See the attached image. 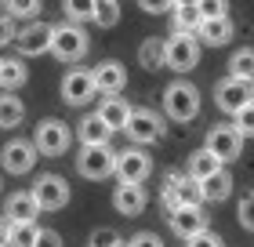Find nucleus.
I'll list each match as a JSON object with an SVG mask.
<instances>
[{
    "label": "nucleus",
    "mask_w": 254,
    "mask_h": 247,
    "mask_svg": "<svg viewBox=\"0 0 254 247\" xmlns=\"http://www.w3.org/2000/svg\"><path fill=\"white\" fill-rule=\"evenodd\" d=\"M29 193H33V200H37L40 211H62L69 204V182L62 178V174H40Z\"/></svg>",
    "instance_id": "423d86ee"
},
{
    "label": "nucleus",
    "mask_w": 254,
    "mask_h": 247,
    "mask_svg": "<svg viewBox=\"0 0 254 247\" xmlns=\"http://www.w3.org/2000/svg\"><path fill=\"white\" fill-rule=\"evenodd\" d=\"M0 164H4L7 174H29L33 164H37V146L26 142V138H11L0 153Z\"/></svg>",
    "instance_id": "9b49d317"
},
{
    "label": "nucleus",
    "mask_w": 254,
    "mask_h": 247,
    "mask_svg": "<svg viewBox=\"0 0 254 247\" xmlns=\"http://www.w3.org/2000/svg\"><path fill=\"white\" fill-rule=\"evenodd\" d=\"M91 80H95V91H102V95H120L127 84V69L109 58V62H98L91 69Z\"/></svg>",
    "instance_id": "2eb2a0df"
},
{
    "label": "nucleus",
    "mask_w": 254,
    "mask_h": 247,
    "mask_svg": "<svg viewBox=\"0 0 254 247\" xmlns=\"http://www.w3.org/2000/svg\"><path fill=\"white\" fill-rule=\"evenodd\" d=\"M113 167H117V153L109 146H84L80 157H76V171L84 174V178H91V182L109 178Z\"/></svg>",
    "instance_id": "39448f33"
},
{
    "label": "nucleus",
    "mask_w": 254,
    "mask_h": 247,
    "mask_svg": "<svg viewBox=\"0 0 254 247\" xmlns=\"http://www.w3.org/2000/svg\"><path fill=\"white\" fill-rule=\"evenodd\" d=\"M15 40V26H11V15L7 11H0V48H4V44H11Z\"/></svg>",
    "instance_id": "ea45409f"
},
{
    "label": "nucleus",
    "mask_w": 254,
    "mask_h": 247,
    "mask_svg": "<svg viewBox=\"0 0 254 247\" xmlns=\"http://www.w3.org/2000/svg\"><path fill=\"white\" fill-rule=\"evenodd\" d=\"M91 22H95V26H102V29H113V26L120 22V4H117V0H98Z\"/></svg>",
    "instance_id": "c756f323"
},
{
    "label": "nucleus",
    "mask_w": 254,
    "mask_h": 247,
    "mask_svg": "<svg viewBox=\"0 0 254 247\" xmlns=\"http://www.w3.org/2000/svg\"><path fill=\"white\" fill-rule=\"evenodd\" d=\"M95 95H98V91H95V80H91V69H69V73L62 77V102L84 105Z\"/></svg>",
    "instance_id": "4468645a"
},
{
    "label": "nucleus",
    "mask_w": 254,
    "mask_h": 247,
    "mask_svg": "<svg viewBox=\"0 0 254 247\" xmlns=\"http://www.w3.org/2000/svg\"><path fill=\"white\" fill-rule=\"evenodd\" d=\"M117 240H120L117 229H95V233H91V247H113Z\"/></svg>",
    "instance_id": "c9c22d12"
},
{
    "label": "nucleus",
    "mask_w": 254,
    "mask_h": 247,
    "mask_svg": "<svg viewBox=\"0 0 254 247\" xmlns=\"http://www.w3.org/2000/svg\"><path fill=\"white\" fill-rule=\"evenodd\" d=\"M138 62H142V69H164V40L145 37L138 48Z\"/></svg>",
    "instance_id": "bb28decb"
},
{
    "label": "nucleus",
    "mask_w": 254,
    "mask_h": 247,
    "mask_svg": "<svg viewBox=\"0 0 254 247\" xmlns=\"http://www.w3.org/2000/svg\"><path fill=\"white\" fill-rule=\"evenodd\" d=\"M214 102H218L222 113L236 116L247 102H254V80H240V77L218 80V84H214Z\"/></svg>",
    "instance_id": "20e7f679"
},
{
    "label": "nucleus",
    "mask_w": 254,
    "mask_h": 247,
    "mask_svg": "<svg viewBox=\"0 0 254 247\" xmlns=\"http://www.w3.org/2000/svg\"><path fill=\"white\" fill-rule=\"evenodd\" d=\"M145 189H142V182H120L117 185V193H113V207L120 211V215L127 218H134V215H142L145 211Z\"/></svg>",
    "instance_id": "f3484780"
},
{
    "label": "nucleus",
    "mask_w": 254,
    "mask_h": 247,
    "mask_svg": "<svg viewBox=\"0 0 254 247\" xmlns=\"http://www.w3.org/2000/svg\"><path fill=\"white\" fill-rule=\"evenodd\" d=\"M127 247H164V240H160L156 233H138V237L127 240Z\"/></svg>",
    "instance_id": "58836bf2"
},
{
    "label": "nucleus",
    "mask_w": 254,
    "mask_h": 247,
    "mask_svg": "<svg viewBox=\"0 0 254 247\" xmlns=\"http://www.w3.org/2000/svg\"><path fill=\"white\" fill-rule=\"evenodd\" d=\"M4 11L11 18H37L40 0H4Z\"/></svg>",
    "instance_id": "2f4dec72"
},
{
    "label": "nucleus",
    "mask_w": 254,
    "mask_h": 247,
    "mask_svg": "<svg viewBox=\"0 0 254 247\" xmlns=\"http://www.w3.org/2000/svg\"><path fill=\"white\" fill-rule=\"evenodd\" d=\"M164 113L178 124H189L196 113H200V91H196L189 80H175L164 91Z\"/></svg>",
    "instance_id": "7ed1b4c3"
},
{
    "label": "nucleus",
    "mask_w": 254,
    "mask_h": 247,
    "mask_svg": "<svg viewBox=\"0 0 254 247\" xmlns=\"http://www.w3.org/2000/svg\"><path fill=\"white\" fill-rule=\"evenodd\" d=\"M175 29H182V33H196V26L203 22V15H200V7H196V0H175Z\"/></svg>",
    "instance_id": "b1692460"
},
{
    "label": "nucleus",
    "mask_w": 254,
    "mask_h": 247,
    "mask_svg": "<svg viewBox=\"0 0 254 247\" xmlns=\"http://www.w3.org/2000/svg\"><path fill=\"white\" fill-rule=\"evenodd\" d=\"M203 149H211L218 160H236L240 157V149H244V135H240V127L236 124H218L207 131V146Z\"/></svg>",
    "instance_id": "1a4fd4ad"
},
{
    "label": "nucleus",
    "mask_w": 254,
    "mask_h": 247,
    "mask_svg": "<svg viewBox=\"0 0 254 247\" xmlns=\"http://www.w3.org/2000/svg\"><path fill=\"white\" fill-rule=\"evenodd\" d=\"M98 116H102V124H106L109 131H124L127 116H131V105H127L120 95H106L102 105H98Z\"/></svg>",
    "instance_id": "aec40b11"
},
{
    "label": "nucleus",
    "mask_w": 254,
    "mask_h": 247,
    "mask_svg": "<svg viewBox=\"0 0 254 247\" xmlns=\"http://www.w3.org/2000/svg\"><path fill=\"white\" fill-rule=\"evenodd\" d=\"M91 40L80 22H62V26H51V55L59 58V62H80V58L87 55Z\"/></svg>",
    "instance_id": "f257e3e1"
},
{
    "label": "nucleus",
    "mask_w": 254,
    "mask_h": 247,
    "mask_svg": "<svg viewBox=\"0 0 254 247\" xmlns=\"http://www.w3.org/2000/svg\"><path fill=\"white\" fill-rule=\"evenodd\" d=\"M4 215H7V222H37L40 207H37V200H33V193H15L7 200Z\"/></svg>",
    "instance_id": "412c9836"
},
{
    "label": "nucleus",
    "mask_w": 254,
    "mask_h": 247,
    "mask_svg": "<svg viewBox=\"0 0 254 247\" xmlns=\"http://www.w3.org/2000/svg\"><path fill=\"white\" fill-rule=\"evenodd\" d=\"M120 182H145L153 174V157L145 149H124L117 153V167H113Z\"/></svg>",
    "instance_id": "9d476101"
},
{
    "label": "nucleus",
    "mask_w": 254,
    "mask_h": 247,
    "mask_svg": "<svg viewBox=\"0 0 254 247\" xmlns=\"http://www.w3.org/2000/svg\"><path fill=\"white\" fill-rule=\"evenodd\" d=\"M11 44H15L22 55H33V58H37V55H44V51L51 48V26L33 18L29 26H22V29L15 33V40H11Z\"/></svg>",
    "instance_id": "ddd939ff"
},
{
    "label": "nucleus",
    "mask_w": 254,
    "mask_h": 247,
    "mask_svg": "<svg viewBox=\"0 0 254 247\" xmlns=\"http://www.w3.org/2000/svg\"><path fill=\"white\" fill-rule=\"evenodd\" d=\"M29 80V69L22 66V58H0V87L4 91H18Z\"/></svg>",
    "instance_id": "5701e85b"
},
{
    "label": "nucleus",
    "mask_w": 254,
    "mask_h": 247,
    "mask_svg": "<svg viewBox=\"0 0 254 247\" xmlns=\"http://www.w3.org/2000/svg\"><path fill=\"white\" fill-rule=\"evenodd\" d=\"M164 193L175 196V204H178V207H200V204H203L200 182H196L192 174H178V171L164 174Z\"/></svg>",
    "instance_id": "f8f14e48"
},
{
    "label": "nucleus",
    "mask_w": 254,
    "mask_h": 247,
    "mask_svg": "<svg viewBox=\"0 0 254 247\" xmlns=\"http://www.w3.org/2000/svg\"><path fill=\"white\" fill-rule=\"evenodd\" d=\"M218 167H222V160H218L211 149H196L192 157H189V171L186 174H192V178L200 182V178H207V174H214Z\"/></svg>",
    "instance_id": "a878e982"
},
{
    "label": "nucleus",
    "mask_w": 254,
    "mask_h": 247,
    "mask_svg": "<svg viewBox=\"0 0 254 247\" xmlns=\"http://www.w3.org/2000/svg\"><path fill=\"white\" fill-rule=\"evenodd\" d=\"M7 233H11V222L0 218V247H7Z\"/></svg>",
    "instance_id": "79ce46f5"
},
{
    "label": "nucleus",
    "mask_w": 254,
    "mask_h": 247,
    "mask_svg": "<svg viewBox=\"0 0 254 247\" xmlns=\"http://www.w3.org/2000/svg\"><path fill=\"white\" fill-rule=\"evenodd\" d=\"M186 247H225V244H222V237H218V233L203 229V233H196V237H189Z\"/></svg>",
    "instance_id": "f704fd0d"
},
{
    "label": "nucleus",
    "mask_w": 254,
    "mask_h": 247,
    "mask_svg": "<svg viewBox=\"0 0 254 247\" xmlns=\"http://www.w3.org/2000/svg\"><path fill=\"white\" fill-rule=\"evenodd\" d=\"M200 193H203V204H222V200L233 193V174L225 167H218L214 174L200 178Z\"/></svg>",
    "instance_id": "6ab92c4d"
},
{
    "label": "nucleus",
    "mask_w": 254,
    "mask_h": 247,
    "mask_svg": "<svg viewBox=\"0 0 254 247\" xmlns=\"http://www.w3.org/2000/svg\"><path fill=\"white\" fill-rule=\"evenodd\" d=\"M22 120H26L22 98H15L11 91H4V95H0V127H18Z\"/></svg>",
    "instance_id": "393cba45"
},
{
    "label": "nucleus",
    "mask_w": 254,
    "mask_h": 247,
    "mask_svg": "<svg viewBox=\"0 0 254 247\" xmlns=\"http://www.w3.org/2000/svg\"><path fill=\"white\" fill-rule=\"evenodd\" d=\"M138 7H142L145 15H164V11L175 7V0H138Z\"/></svg>",
    "instance_id": "4c0bfd02"
},
{
    "label": "nucleus",
    "mask_w": 254,
    "mask_h": 247,
    "mask_svg": "<svg viewBox=\"0 0 254 247\" xmlns=\"http://www.w3.org/2000/svg\"><path fill=\"white\" fill-rule=\"evenodd\" d=\"M87 247H91V244H87Z\"/></svg>",
    "instance_id": "a18cd8bd"
},
{
    "label": "nucleus",
    "mask_w": 254,
    "mask_h": 247,
    "mask_svg": "<svg viewBox=\"0 0 254 247\" xmlns=\"http://www.w3.org/2000/svg\"><path fill=\"white\" fill-rule=\"evenodd\" d=\"M171 229H175V237L189 240V237H196V233L207 229V215L200 207H175L171 211Z\"/></svg>",
    "instance_id": "a211bd4d"
},
{
    "label": "nucleus",
    "mask_w": 254,
    "mask_h": 247,
    "mask_svg": "<svg viewBox=\"0 0 254 247\" xmlns=\"http://www.w3.org/2000/svg\"><path fill=\"white\" fill-rule=\"evenodd\" d=\"M33 146L44 157H62L69 149V124L62 120H40L37 131H33Z\"/></svg>",
    "instance_id": "6e6552de"
},
{
    "label": "nucleus",
    "mask_w": 254,
    "mask_h": 247,
    "mask_svg": "<svg viewBox=\"0 0 254 247\" xmlns=\"http://www.w3.org/2000/svg\"><path fill=\"white\" fill-rule=\"evenodd\" d=\"M95 4H98V0H95Z\"/></svg>",
    "instance_id": "c03bdc74"
},
{
    "label": "nucleus",
    "mask_w": 254,
    "mask_h": 247,
    "mask_svg": "<svg viewBox=\"0 0 254 247\" xmlns=\"http://www.w3.org/2000/svg\"><path fill=\"white\" fill-rule=\"evenodd\" d=\"M76 135H80V142H84V146H109V135H113V131L102 124L98 113H91V116H84V120H80Z\"/></svg>",
    "instance_id": "4be33fe9"
},
{
    "label": "nucleus",
    "mask_w": 254,
    "mask_h": 247,
    "mask_svg": "<svg viewBox=\"0 0 254 247\" xmlns=\"http://www.w3.org/2000/svg\"><path fill=\"white\" fill-rule=\"evenodd\" d=\"M37 222H11V233H7V247H33L37 244Z\"/></svg>",
    "instance_id": "cd10ccee"
},
{
    "label": "nucleus",
    "mask_w": 254,
    "mask_h": 247,
    "mask_svg": "<svg viewBox=\"0 0 254 247\" xmlns=\"http://www.w3.org/2000/svg\"><path fill=\"white\" fill-rule=\"evenodd\" d=\"M236 127H240L244 138H254V102H247L244 109L236 113Z\"/></svg>",
    "instance_id": "72a5a7b5"
},
{
    "label": "nucleus",
    "mask_w": 254,
    "mask_h": 247,
    "mask_svg": "<svg viewBox=\"0 0 254 247\" xmlns=\"http://www.w3.org/2000/svg\"><path fill=\"white\" fill-rule=\"evenodd\" d=\"M229 77L254 80V48H240L233 58H229Z\"/></svg>",
    "instance_id": "c85d7f7f"
},
{
    "label": "nucleus",
    "mask_w": 254,
    "mask_h": 247,
    "mask_svg": "<svg viewBox=\"0 0 254 247\" xmlns=\"http://www.w3.org/2000/svg\"><path fill=\"white\" fill-rule=\"evenodd\" d=\"M236 215H240V226H244L247 233H254V193H247L244 200H240Z\"/></svg>",
    "instance_id": "473e14b6"
},
{
    "label": "nucleus",
    "mask_w": 254,
    "mask_h": 247,
    "mask_svg": "<svg viewBox=\"0 0 254 247\" xmlns=\"http://www.w3.org/2000/svg\"><path fill=\"white\" fill-rule=\"evenodd\" d=\"M196 7H200L203 18H214V15H225V0H196Z\"/></svg>",
    "instance_id": "e433bc0d"
},
{
    "label": "nucleus",
    "mask_w": 254,
    "mask_h": 247,
    "mask_svg": "<svg viewBox=\"0 0 254 247\" xmlns=\"http://www.w3.org/2000/svg\"><path fill=\"white\" fill-rule=\"evenodd\" d=\"M62 11L69 22H91L95 15V0H62Z\"/></svg>",
    "instance_id": "7c9ffc66"
},
{
    "label": "nucleus",
    "mask_w": 254,
    "mask_h": 247,
    "mask_svg": "<svg viewBox=\"0 0 254 247\" xmlns=\"http://www.w3.org/2000/svg\"><path fill=\"white\" fill-rule=\"evenodd\" d=\"M113 247H127V240H117V244H113Z\"/></svg>",
    "instance_id": "37998d69"
},
{
    "label": "nucleus",
    "mask_w": 254,
    "mask_h": 247,
    "mask_svg": "<svg viewBox=\"0 0 254 247\" xmlns=\"http://www.w3.org/2000/svg\"><path fill=\"white\" fill-rule=\"evenodd\" d=\"M33 247H62V237H59L55 229H40V233H37V244H33Z\"/></svg>",
    "instance_id": "a19ab883"
},
{
    "label": "nucleus",
    "mask_w": 254,
    "mask_h": 247,
    "mask_svg": "<svg viewBox=\"0 0 254 247\" xmlns=\"http://www.w3.org/2000/svg\"><path fill=\"white\" fill-rule=\"evenodd\" d=\"M233 33H236L233 18H229V15H214V18H203L200 26H196V40L211 44V48H222V44L233 40Z\"/></svg>",
    "instance_id": "dca6fc26"
},
{
    "label": "nucleus",
    "mask_w": 254,
    "mask_h": 247,
    "mask_svg": "<svg viewBox=\"0 0 254 247\" xmlns=\"http://www.w3.org/2000/svg\"><path fill=\"white\" fill-rule=\"evenodd\" d=\"M124 131L131 135V142H138V146H153V142L164 138V120H160L153 109H131Z\"/></svg>",
    "instance_id": "0eeeda50"
},
{
    "label": "nucleus",
    "mask_w": 254,
    "mask_h": 247,
    "mask_svg": "<svg viewBox=\"0 0 254 247\" xmlns=\"http://www.w3.org/2000/svg\"><path fill=\"white\" fill-rule=\"evenodd\" d=\"M196 62H200V40H196V33L175 29L164 40V66L175 69V73H189Z\"/></svg>",
    "instance_id": "f03ea898"
}]
</instances>
